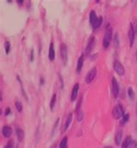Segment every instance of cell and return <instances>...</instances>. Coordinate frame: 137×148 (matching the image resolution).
Listing matches in <instances>:
<instances>
[{
  "instance_id": "cell-37",
  "label": "cell",
  "mask_w": 137,
  "mask_h": 148,
  "mask_svg": "<svg viewBox=\"0 0 137 148\" xmlns=\"http://www.w3.org/2000/svg\"><path fill=\"white\" fill-rule=\"evenodd\" d=\"M52 148H56V145H54V146H53Z\"/></svg>"
},
{
  "instance_id": "cell-17",
  "label": "cell",
  "mask_w": 137,
  "mask_h": 148,
  "mask_svg": "<svg viewBox=\"0 0 137 148\" xmlns=\"http://www.w3.org/2000/svg\"><path fill=\"white\" fill-rule=\"evenodd\" d=\"M132 140H133V139H132V137H131V136H127L126 138L123 140V142H122V144H121V148H126V147L130 144V142H131Z\"/></svg>"
},
{
  "instance_id": "cell-4",
  "label": "cell",
  "mask_w": 137,
  "mask_h": 148,
  "mask_svg": "<svg viewBox=\"0 0 137 148\" xmlns=\"http://www.w3.org/2000/svg\"><path fill=\"white\" fill-rule=\"evenodd\" d=\"M60 52H61V58L62 59V62L64 64H66L68 60V48L65 44H62L60 46Z\"/></svg>"
},
{
  "instance_id": "cell-32",
  "label": "cell",
  "mask_w": 137,
  "mask_h": 148,
  "mask_svg": "<svg viewBox=\"0 0 137 148\" xmlns=\"http://www.w3.org/2000/svg\"><path fill=\"white\" fill-rule=\"evenodd\" d=\"M5 148H12V145H11V143H9V144L6 145V147H5Z\"/></svg>"
},
{
  "instance_id": "cell-11",
  "label": "cell",
  "mask_w": 137,
  "mask_h": 148,
  "mask_svg": "<svg viewBox=\"0 0 137 148\" xmlns=\"http://www.w3.org/2000/svg\"><path fill=\"white\" fill-rule=\"evenodd\" d=\"M2 133L4 135V137L5 138H10L12 134V129L11 126H8V125H5L3 127L2 129Z\"/></svg>"
},
{
  "instance_id": "cell-36",
  "label": "cell",
  "mask_w": 137,
  "mask_h": 148,
  "mask_svg": "<svg viewBox=\"0 0 137 148\" xmlns=\"http://www.w3.org/2000/svg\"><path fill=\"white\" fill-rule=\"evenodd\" d=\"M135 55H136V60H137V51H136V52H135Z\"/></svg>"
},
{
  "instance_id": "cell-21",
  "label": "cell",
  "mask_w": 137,
  "mask_h": 148,
  "mask_svg": "<svg viewBox=\"0 0 137 148\" xmlns=\"http://www.w3.org/2000/svg\"><path fill=\"white\" fill-rule=\"evenodd\" d=\"M15 106H16L17 110H18L19 112H21L23 111V105H22V102H21L19 99H17V100H16V102H15Z\"/></svg>"
},
{
  "instance_id": "cell-10",
  "label": "cell",
  "mask_w": 137,
  "mask_h": 148,
  "mask_svg": "<svg viewBox=\"0 0 137 148\" xmlns=\"http://www.w3.org/2000/svg\"><path fill=\"white\" fill-rule=\"evenodd\" d=\"M83 62H84V54H82L77 61V72L80 73L82 69H83Z\"/></svg>"
},
{
  "instance_id": "cell-25",
  "label": "cell",
  "mask_w": 137,
  "mask_h": 148,
  "mask_svg": "<svg viewBox=\"0 0 137 148\" xmlns=\"http://www.w3.org/2000/svg\"><path fill=\"white\" fill-rule=\"evenodd\" d=\"M5 52L8 54L10 52V50H11V44H10L9 41L5 42Z\"/></svg>"
},
{
  "instance_id": "cell-27",
  "label": "cell",
  "mask_w": 137,
  "mask_h": 148,
  "mask_svg": "<svg viewBox=\"0 0 137 148\" xmlns=\"http://www.w3.org/2000/svg\"><path fill=\"white\" fill-rule=\"evenodd\" d=\"M118 45H119V37H118V33H116L115 36V46L118 47Z\"/></svg>"
},
{
  "instance_id": "cell-22",
  "label": "cell",
  "mask_w": 137,
  "mask_h": 148,
  "mask_svg": "<svg viewBox=\"0 0 137 148\" xmlns=\"http://www.w3.org/2000/svg\"><path fill=\"white\" fill-rule=\"evenodd\" d=\"M128 119H129V114L126 113V114L122 117V119H121V121H120V125H124L128 121Z\"/></svg>"
},
{
  "instance_id": "cell-30",
  "label": "cell",
  "mask_w": 137,
  "mask_h": 148,
  "mask_svg": "<svg viewBox=\"0 0 137 148\" xmlns=\"http://www.w3.org/2000/svg\"><path fill=\"white\" fill-rule=\"evenodd\" d=\"M11 113V108L10 107H7L5 109V115H9Z\"/></svg>"
},
{
  "instance_id": "cell-2",
  "label": "cell",
  "mask_w": 137,
  "mask_h": 148,
  "mask_svg": "<svg viewBox=\"0 0 137 148\" xmlns=\"http://www.w3.org/2000/svg\"><path fill=\"white\" fill-rule=\"evenodd\" d=\"M112 114L115 119H119L122 118L125 115L123 106L121 104H117L115 106H114V108L112 110Z\"/></svg>"
},
{
  "instance_id": "cell-3",
  "label": "cell",
  "mask_w": 137,
  "mask_h": 148,
  "mask_svg": "<svg viewBox=\"0 0 137 148\" xmlns=\"http://www.w3.org/2000/svg\"><path fill=\"white\" fill-rule=\"evenodd\" d=\"M113 67H114V70L120 76H123L125 74V69H124V66L121 64L120 61L118 60H115L114 61V64H113Z\"/></svg>"
},
{
  "instance_id": "cell-15",
  "label": "cell",
  "mask_w": 137,
  "mask_h": 148,
  "mask_svg": "<svg viewBox=\"0 0 137 148\" xmlns=\"http://www.w3.org/2000/svg\"><path fill=\"white\" fill-rule=\"evenodd\" d=\"M97 16H96V12L94 11V10H92L90 12V24L93 25L96 22V20H97Z\"/></svg>"
},
{
  "instance_id": "cell-34",
  "label": "cell",
  "mask_w": 137,
  "mask_h": 148,
  "mask_svg": "<svg viewBox=\"0 0 137 148\" xmlns=\"http://www.w3.org/2000/svg\"><path fill=\"white\" fill-rule=\"evenodd\" d=\"M104 148H113V147L110 145H106V146H104Z\"/></svg>"
},
{
  "instance_id": "cell-26",
  "label": "cell",
  "mask_w": 137,
  "mask_h": 148,
  "mask_svg": "<svg viewBox=\"0 0 137 148\" xmlns=\"http://www.w3.org/2000/svg\"><path fill=\"white\" fill-rule=\"evenodd\" d=\"M126 148H137V142L134 141V140H132L130 142V144Z\"/></svg>"
},
{
  "instance_id": "cell-24",
  "label": "cell",
  "mask_w": 137,
  "mask_h": 148,
  "mask_svg": "<svg viewBox=\"0 0 137 148\" xmlns=\"http://www.w3.org/2000/svg\"><path fill=\"white\" fill-rule=\"evenodd\" d=\"M83 117H84V112H83V111H82V110L78 111V112H77V121H78V122H81V121L83 119Z\"/></svg>"
},
{
  "instance_id": "cell-19",
  "label": "cell",
  "mask_w": 137,
  "mask_h": 148,
  "mask_svg": "<svg viewBox=\"0 0 137 148\" xmlns=\"http://www.w3.org/2000/svg\"><path fill=\"white\" fill-rule=\"evenodd\" d=\"M56 94L54 93L52 98H51V100H50V110L53 111L54 107H55V104H56Z\"/></svg>"
},
{
  "instance_id": "cell-8",
  "label": "cell",
  "mask_w": 137,
  "mask_h": 148,
  "mask_svg": "<svg viewBox=\"0 0 137 148\" xmlns=\"http://www.w3.org/2000/svg\"><path fill=\"white\" fill-rule=\"evenodd\" d=\"M112 92L114 97L116 99L119 95V85L115 78L112 79Z\"/></svg>"
},
{
  "instance_id": "cell-29",
  "label": "cell",
  "mask_w": 137,
  "mask_h": 148,
  "mask_svg": "<svg viewBox=\"0 0 137 148\" xmlns=\"http://www.w3.org/2000/svg\"><path fill=\"white\" fill-rule=\"evenodd\" d=\"M31 61H33L34 60V50L33 49H31Z\"/></svg>"
},
{
  "instance_id": "cell-20",
  "label": "cell",
  "mask_w": 137,
  "mask_h": 148,
  "mask_svg": "<svg viewBox=\"0 0 137 148\" xmlns=\"http://www.w3.org/2000/svg\"><path fill=\"white\" fill-rule=\"evenodd\" d=\"M67 144H68V137H64L60 142L59 148H67Z\"/></svg>"
},
{
  "instance_id": "cell-9",
  "label": "cell",
  "mask_w": 137,
  "mask_h": 148,
  "mask_svg": "<svg viewBox=\"0 0 137 148\" xmlns=\"http://www.w3.org/2000/svg\"><path fill=\"white\" fill-rule=\"evenodd\" d=\"M122 135H123V132L122 130L119 129L115 134V142L117 145H120L121 144V141H122Z\"/></svg>"
},
{
  "instance_id": "cell-1",
  "label": "cell",
  "mask_w": 137,
  "mask_h": 148,
  "mask_svg": "<svg viewBox=\"0 0 137 148\" xmlns=\"http://www.w3.org/2000/svg\"><path fill=\"white\" fill-rule=\"evenodd\" d=\"M112 39V27L110 26L109 24L107 25L106 30H105V33H104V38H103V47L104 48H108L110 45Z\"/></svg>"
},
{
  "instance_id": "cell-5",
  "label": "cell",
  "mask_w": 137,
  "mask_h": 148,
  "mask_svg": "<svg viewBox=\"0 0 137 148\" xmlns=\"http://www.w3.org/2000/svg\"><path fill=\"white\" fill-rule=\"evenodd\" d=\"M96 76V67H93L86 75V78H85V81L87 84H90L93 79H95V77Z\"/></svg>"
},
{
  "instance_id": "cell-35",
  "label": "cell",
  "mask_w": 137,
  "mask_h": 148,
  "mask_svg": "<svg viewBox=\"0 0 137 148\" xmlns=\"http://www.w3.org/2000/svg\"><path fill=\"white\" fill-rule=\"evenodd\" d=\"M135 111H136V115H137V102H136V106H135Z\"/></svg>"
},
{
  "instance_id": "cell-28",
  "label": "cell",
  "mask_w": 137,
  "mask_h": 148,
  "mask_svg": "<svg viewBox=\"0 0 137 148\" xmlns=\"http://www.w3.org/2000/svg\"><path fill=\"white\" fill-rule=\"evenodd\" d=\"M81 104H82V98L79 99V101H78V103H77V108H76V110H77V111H78V110L80 109Z\"/></svg>"
},
{
  "instance_id": "cell-33",
  "label": "cell",
  "mask_w": 137,
  "mask_h": 148,
  "mask_svg": "<svg viewBox=\"0 0 137 148\" xmlns=\"http://www.w3.org/2000/svg\"><path fill=\"white\" fill-rule=\"evenodd\" d=\"M18 4H23L24 3V1H23V0H20V1H18Z\"/></svg>"
},
{
  "instance_id": "cell-6",
  "label": "cell",
  "mask_w": 137,
  "mask_h": 148,
  "mask_svg": "<svg viewBox=\"0 0 137 148\" xmlns=\"http://www.w3.org/2000/svg\"><path fill=\"white\" fill-rule=\"evenodd\" d=\"M128 36V39H129V42H130V46H132L133 44H134V38H135V31H134V28L132 24L129 25Z\"/></svg>"
},
{
  "instance_id": "cell-16",
  "label": "cell",
  "mask_w": 137,
  "mask_h": 148,
  "mask_svg": "<svg viewBox=\"0 0 137 148\" xmlns=\"http://www.w3.org/2000/svg\"><path fill=\"white\" fill-rule=\"evenodd\" d=\"M72 119H73V114H72V113H70V114L68 115L67 119H66V121H65L64 131H66V130L68 128V126H70V125H71V121H72Z\"/></svg>"
},
{
  "instance_id": "cell-18",
  "label": "cell",
  "mask_w": 137,
  "mask_h": 148,
  "mask_svg": "<svg viewBox=\"0 0 137 148\" xmlns=\"http://www.w3.org/2000/svg\"><path fill=\"white\" fill-rule=\"evenodd\" d=\"M102 20H103V18H102V16H101V17H98L96 22L92 25V26H93V29H94V30H96L97 28H99V26H100V25H102Z\"/></svg>"
},
{
  "instance_id": "cell-14",
  "label": "cell",
  "mask_w": 137,
  "mask_h": 148,
  "mask_svg": "<svg viewBox=\"0 0 137 148\" xmlns=\"http://www.w3.org/2000/svg\"><path fill=\"white\" fill-rule=\"evenodd\" d=\"M16 133H17V137H18V141L19 142L23 141V139L24 138V130L22 128H20V127H18L16 129Z\"/></svg>"
},
{
  "instance_id": "cell-13",
  "label": "cell",
  "mask_w": 137,
  "mask_h": 148,
  "mask_svg": "<svg viewBox=\"0 0 137 148\" xmlns=\"http://www.w3.org/2000/svg\"><path fill=\"white\" fill-rule=\"evenodd\" d=\"M78 90H79V83H76L75 86H73L72 92H71V100H72V101L76 100V99H77V97Z\"/></svg>"
},
{
  "instance_id": "cell-7",
  "label": "cell",
  "mask_w": 137,
  "mask_h": 148,
  "mask_svg": "<svg viewBox=\"0 0 137 148\" xmlns=\"http://www.w3.org/2000/svg\"><path fill=\"white\" fill-rule=\"evenodd\" d=\"M95 44H96V38L95 37H91L89 41H88V44H87V46H86V49H85V53L87 55H89L91 51L93 50L94 46H95Z\"/></svg>"
},
{
  "instance_id": "cell-12",
  "label": "cell",
  "mask_w": 137,
  "mask_h": 148,
  "mask_svg": "<svg viewBox=\"0 0 137 148\" xmlns=\"http://www.w3.org/2000/svg\"><path fill=\"white\" fill-rule=\"evenodd\" d=\"M49 58L50 61H53L55 59V49H54V43L53 41L50 42V48H49Z\"/></svg>"
},
{
  "instance_id": "cell-31",
  "label": "cell",
  "mask_w": 137,
  "mask_h": 148,
  "mask_svg": "<svg viewBox=\"0 0 137 148\" xmlns=\"http://www.w3.org/2000/svg\"><path fill=\"white\" fill-rule=\"evenodd\" d=\"M43 83H44V79H43V77H41V79H40V84L41 85H43Z\"/></svg>"
},
{
  "instance_id": "cell-23",
  "label": "cell",
  "mask_w": 137,
  "mask_h": 148,
  "mask_svg": "<svg viewBox=\"0 0 137 148\" xmlns=\"http://www.w3.org/2000/svg\"><path fill=\"white\" fill-rule=\"evenodd\" d=\"M128 98L131 100H133L134 99V92L132 87H128Z\"/></svg>"
}]
</instances>
